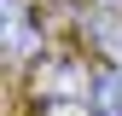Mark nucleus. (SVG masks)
I'll list each match as a JSON object with an SVG mask.
<instances>
[{"instance_id": "obj_1", "label": "nucleus", "mask_w": 122, "mask_h": 116, "mask_svg": "<svg viewBox=\"0 0 122 116\" xmlns=\"http://www.w3.org/2000/svg\"><path fill=\"white\" fill-rule=\"evenodd\" d=\"M87 116H122V64H93L81 76Z\"/></svg>"}]
</instances>
